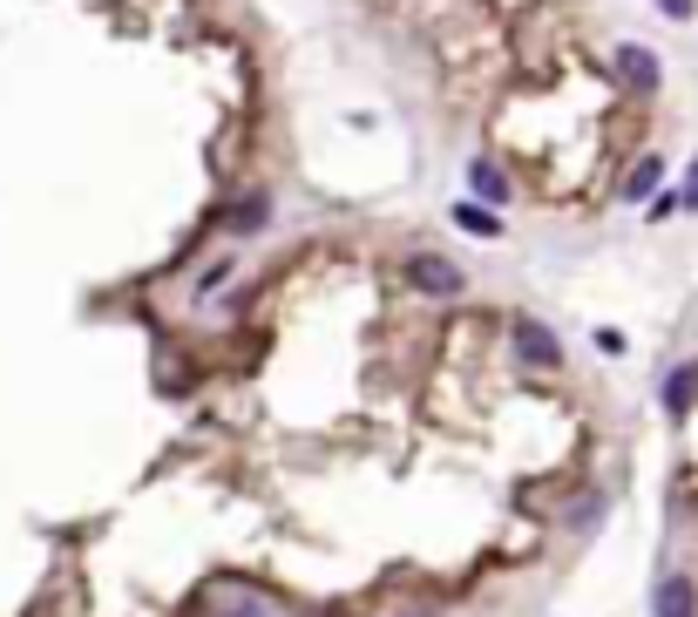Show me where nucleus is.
<instances>
[{"mask_svg": "<svg viewBox=\"0 0 698 617\" xmlns=\"http://www.w3.org/2000/svg\"><path fill=\"white\" fill-rule=\"evenodd\" d=\"M657 177H665V164H657V157H644V164L624 177V198H651V190H657Z\"/></svg>", "mask_w": 698, "mask_h": 617, "instance_id": "7", "label": "nucleus"}, {"mask_svg": "<svg viewBox=\"0 0 698 617\" xmlns=\"http://www.w3.org/2000/svg\"><path fill=\"white\" fill-rule=\"evenodd\" d=\"M407 279H414L420 292H435V299H441V292L454 299V292H461V265H448V258L428 251V258H414V265H407Z\"/></svg>", "mask_w": 698, "mask_h": 617, "instance_id": "1", "label": "nucleus"}, {"mask_svg": "<svg viewBox=\"0 0 698 617\" xmlns=\"http://www.w3.org/2000/svg\"><path fill=\"white\" fill-rule=\"evenodd\" d=\"M691 610H698L691 584H685V576H665V584H657V597H651V617H691Z\"/></svg>", "mask_w": 698, "mask_h": 617, "instance_id": "4", "label": "nucleus"}, {"mask_svg": "<svg viewBox=\"0 0 698 617\" xmlns=\"http://www.w3.org/2000/svg\"><path fill=\"white\" fill-rule=\"evenodd\" d=\"M685 211H698V177H691V183H685Z\"/></svg>", "mask_w": 698, "mask_h": 617, "instance_id": "11", "label": "nucleus"}, {"mask_svg": "<svg viewBox=\"0 0 698 617\" xmlns=\"http://www.w3.org/2000/svg\"><path fill=\"white\" fill-rule=\"evenodd\" d=\"M691 388H698V367H678V373H672V388H665V407H672V414H685Z\"/></svg>", "mask_w": 698, "mask_h": 617, "instance_id": "8", "label": "nucleus"}, {"mask_svg": "<svg viewBox=\"0 0 698 617\" xmlns=\"http://www.w3.org/2000/svg\"><path fill=\"white\" fill-rule=\"evenodd\" d=\"M617 82L638 89V96H651V89H657V61H651V48H617Z\"/></svg>", "mask_w": 698, "mask_h": 617, "instance_id": "3", "label": "nucleus"}, {"mask_svg": "<svg viewBox=\"0 0 698 617\" xmlns=\"http://www.w3.org/2000/svg\"><path fill=\"white\" fill-rule=\"evenodd\" d=\"M454 224L469 238H502V217H488V204H454Z\"/></svg>", "mask_w": 698, "mask_h": 617, "instance_id": "5", "label": "nucleus"}, {"mask_svg": "<svg viewBox=\"0 0 698 617\" xmlns=\"http://www.w3.org/2000/svg\"><path fill=\"white\" fill-rule=\"evenodd\" d=\"M516 354H522L529 367H563V346H556V333H542L536 319H516Z\"/></svg>", "mask_w": 698, "mask_h": 617, "instance_id": "2", "label": "nucleus"}, {"mask_svg": "<svg viewBox=\"0 0 698 617\" xmlns=\"http://www.w3.org/2000/svg\"><path fill=\"white\" fill-rule=\"evenodd\" d=\"M469 183H475V198H482V204H502V198H509V177H502L495 164H475Z\"/></svg>", "mask_w": 698, "mask_h": 617, "instance_id": "6", "label": "nucleus"}, {"mask_svg": "<svg viewBox=\"0 0 698 617\" xmlns=\"http://www.w3.org/2000/svg\"><path fill=\"white\" fill-rule=\"evenodd\" d=\"M657 8H665L672 21H691V14H698V0H657Z\"/></svg>", "mask_w": 698, "mask_h": 617, "instance_id": "10", "label": "nucleus"}, {"mask_svg": "<svg viewBox=\"0 0 698 617\" xmlns=\"http://www.w3.org/2000/svg\"><path fill=\"white\" fill-rule=\"evenodd\" d=\"M264 211H271V204H264V198H251V204L238 211V231H264Z\"/></svg>", "mask_w": 698, "mask_h": 617, "instance_id": "9", "label": "nucleus"}]
</instances>
